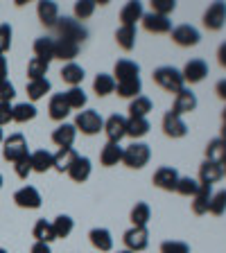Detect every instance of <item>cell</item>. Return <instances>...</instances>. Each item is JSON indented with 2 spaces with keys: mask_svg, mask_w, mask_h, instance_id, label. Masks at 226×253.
Here are the masks:
<instances>
[{
  "mask_svg": "<svg viewBox=\"0 0 226 253\" xmlns=\"http://www.w3.org/2000/svg\"><path fill=\"white\" fill-rule=\"evenodd\" d=\"M54 30H57V34H59L61 41H70V43H77V45L89 39V30H86L77 18H70V16L59 18L57 25H54Z\"/></svg>",
  "mask_w": 226,
  "mask_h": 253,
  "instance_id": "obj_1",
  "label": "cell"
},
{
  "mask_svg": "<svg viewBox=\"0 0 226 253\" xmlns=\"http://www.w3.org/2000/svg\"><path fill=\"white\" fill-rule=\"evenodd\" d=\"M154 82L163 90H168V93H179L185 84L181 70H177L174 66H161V68H156L154 70Z\"/></svg>",
  "mask_w": 226,
  "mask_h": 253,
  "instance_id": "obj_2",
  "label": "cell"
},
{
  "mask_svg": "<svg viewBox=\"0 0 226 253\" xmlns=\"http://www.w3.org/2000/svg\"><path fill=\"white\" fill-rule=\"evenodd\" d=\"M147 161H149V145H145V142H132V145L122 152V163L132 169L145 168Z\"/></svg>",
  "mask_w": 226,
  "mask_h": 253,
  "instance_id": "obj_3",
  "label": "cell"
},
{
  "mask_svg": "<svg viewBox=\"0 0 226 253\" xmlns=\"http://www.w3.org/2000/svg\"><path fill=\"white\" fill-rule=\"evenodd\" d=\"M102 126H104V120L97 111L89 109V111H82L77 118H75V129L86 136H95V133L102 131Z\"/></svg>",
  "mask_w": 226,
  "mask_h": 253,
  "instance_id": "obj_4",
  "label": "cell"
},
{
  "mask_svg": "<svg viewBox=\"0 0 226 253\" xmlns=\"http://www.w3.org/2000/svg\"><path fill=\"white\" fill-rule=\"evenodd\" d=\"M27 152V140L23 133H11L9 138H5V147H2V158L16 163L21 156H25Z\"/></svg>",
  "mask_w": 226,
  "mask_h": 253,
  "instance_id": "obj_5",
  "label": "cell"
},
{
  "mask_svg": "<svg viewBox=\"0 0 226 253\" xmlns=\"http://www.w3.org/2000/svg\"><path fill=\"white\" fill-rule=\"evenodd\" d=\"M122 240H125L127 244V251L132 253H138V251H145L149 244V233L147 228H140V226H132L129 231L122 235Z\"/></svg>",
  "mask_w": 226,
  "mask_h": 253,
  "instance_id": "obj_6",
  "label": "cell"
},
{
  "mask_svg": "<svg viewBox=\"0 0 226 253\" xmlns=\"http://www.w3.org/2000/svg\"><path fill=\"white\" fill-rule=\"evenodd\" d=\"M226 23V2H213L204 14V27L206 30H222Z\"/></svg>",
  "mask_w": 226,
  "mask_h": 253,
  "instance_id": "obj_7",
  "label": "cell"
},
{
  "mask_svg": "<svg viewBox=\"0 0 226 253\" xmlns=\"http://www.w3.org/2000/svg\"><path fill=\"white\" fill-rule=\"evenodd\" d=\"M140 21H142V27L147 32H152V34H168V32H172V21L168 16H158L154 11H149V14L142 16Z\"/></svg>",
  "mask_w": 226,
  "mask_h": 253,
  "instance_id": "obj_8",
  "label": "cell"
},
{
  "mask_svg": "<svg viewBox=\"0 0 226 253\" xmlns=\"http://www.w3.org/2000/svg\"><path fill=\"white\" fill-rule=\"evenodd\" d=\"M181 75H183V82L197 84V82H201V79L208 75V63H206L204 59H190V61L183 66Z\"/></svg>",
  "mask_w": 226,
  "mask_h": 253,
  "instance_id": "obj_9",
  "label": "cell"
},
{
  "mask_svg": "<svg viewBox=\"0 0 226 253\" xmlns=\"http://www.w3.org/2000/svg\"><path fill=\"white\" fill-rule=\"evenodd\" d=\"M163 133L170 138H183L188 133V125L181 120V116H177L174 111H168L163 116Z\"/></svg>",
  "mask_w": 226,
  "mask_h": 253,
  "instance_id": "obj_10",
  "label": "cell"
},
{
  "mask_svg": "<svg viewBox=\"0 0 226 253\" xmlns=\"http://www.w3.org/2000/svg\"><path fill=\"white\" fill-rule=\"evenodd\" d=\"M154 185L161 190H168V192H172V190H177V183H179V172L174 168H158L156 172H154Z\"/></svg>",
  "mask_w": 226,
  "mask_h": 253,
  "instance_id": "obj_11",
  "label": "cell"
},
{
  "mask_svg": "<svg viewBox=\"0 0 226 253\" xmlns=\"http://www.w3.org/2000/svg\"><path fill=\"white\" fill-rule=\"evenodd\" d=\"M102 129H104L109 142H120L122 138L127 136V120L122 116H118V113H113V116L104 122V126H102Z\"/></svg>",
  "mask_w": 226,
  "mask_h": 253,
  "instance_id": "obj_12",
  "label": "cell"
},
{
  "mask_svg": "<svg viewBox=\"0 0 226 253\" xmlns=\"http://www.w3.org/2000/svg\"><path fill=\"white\" fill-rule=\"evenodd\" d=\"M170 34H172V41L181 47H192L199 43V32L192 25H179V27H174Z\"/></svg>",
  "mask_w": 226,
  "mask_h": 253,
  "instance_id": "obj_13",
  "label": "cell"
},
{
  "mask_svg": "<svg viewBox=\"0 0 226 253\" xmlns=\"http://www.w3.org/2000/svg\"><path fill=\"white\" fill-rule=\"evenodd\" d=\"M14 201L21 208H39L41 206V195H39V190L34 185H25V188L14 192Z\"/></svg>",
  "mask_w": 226,
  "mask_h": 253,
  "instance_id": "obj_14",
  "label": "cell"
},
{
  "mask_svg": "<svg viewBox=\"0 0 226 253\" xmlns=\"http://www.w3.org/2000/svg\"><path fill=\"white\" fill-rule=\"evenodd\" d=\"M195 109H197V95L183 86V88L177 93V100H174L172 111L177 116H183V113H190V111H195Z\"/></svg>",
  "mask_w": 226,
  "mask_h": 253,
  "instance_id": "obj_15",
  "label": "cell"
},
{
  "mask_svg": "<svg viewBox=\"0 0 226 253\" xmlns=\"http://www.w3.org/2000/svg\"><path fill=\"white\" fill-rule=\"evenodd\" d=\"M39 11V21L43 23L45 27H54L59 21V7L57 2H52V0H41L37 7Z\"/></svg>",
  "mask_w": 226,
  "mask_h": 253,
  "instance_id": "obj_16",
  "label": "cell"
},
{
  "mask_svg": "<svg viewBox=\"0 0 226 253\" xmlns=\"http://www.w3.org/2000/svg\"><path fill=\"white\" fill-rule=\"evenodd\" d=\"M224 176V168L220 163H211V161H204L199 165V183L206 185H213Z\"/></svg>",
  "mask_w": 226,
  "mask_h": 253,
  "instance_id": "obj_17",
  "label": "cell"
},
{
  "mask_svg": "<svg viewBox=\"0 0 226 253\" xmlns=\"http://www.w3.org/2000/svg\"><path fill=\"white\" fill-rule=\"evenodd\" d=\"M211 197H213V185H206L201 183L199 190H197V195L192 197V212L195 215H206L208 212V206H211Z\"/></svg>",
  "mask_w": 226,
  "mask_h": 253,
  "instance_id": "obj_18",
  "label": "cell"
},
{
  "mask_svg": "<svg viewBox=\"0 0 226 253\" xmlns=\"http://www.w3.org/2000/svg\"><path fill=\"white\" fill-rule=\"evenodd\" d=\"M75 136H77V129H75V125H59L57 129L52 131V142L54 145H59V147H73L75 142Z\"/></svg>",
  "mask_w": 226,
  "mask_h": 253,
  "instance_id": "obj_19",
  "label": "cell"
},
{
  "mask_svg": "<svg viewBox=\"0 0 226 253\" xmlns=\"http://www.w3.org/2000/svg\"><path fill=\"white\" fill-rule=\"evenodd\" d=\"M138 73H140V66L136 61H129V59H120L116 61V68H113V75L118 82H127V79H138Z\"/></svg>",
  "mask_w": 226,
  "mask_h": 253,
  "instance_id": "obj_20",
  "label": "cell"
},
{
  "mask_svg": "<svg viewBox=\"0 0 226 253\" xmlns=\"http://www.w3.org/2000/svg\"><path fill=\"white\" fill-rule=\"evenodd\" d=\"M47 113H50V118L57 122H61L63 118L70 113V106L68 102H66V97H63V93H57L50 97V104H47Z\"/></svg>",
  "mask_w": 226,
  "mask_h": 253,
  "instance_id": "obj_21",
  "label": "cell"
},
{
  "mask_svg": "<svg viewBox=\"0 0 226 253\" xmlns=\"http://www.w3.org/2000/svg\"><path fill=\"white\" fill-rule=\"evenodd\" d=\"M68 176L75 181V183H84L86 179L90 176V161L86 156H77L75 163L70 165L68 169Z\"/></svg>",
  "mask_w": 226,
  "mask_h": 253,
  "instance_id": "obj_22",
  "label": "cell"
},
{
  "mask_svg": "<svg viewBox=\"0 0 226 253\" xmlns=\"http://www.w3.org/2000/svg\"><path fill=\"white\" fill-rule=\"evenodd\" d=\"M77 156H79V154L75 152L73 147H63V149H59V152L52 156V168L57 169V172H68L70 165L75 163V158H77Z\"/></svg>",
  "mask_w": 226,
  "mask_h": 253,
  "instance_id": "obj_23",
  "label": "cell"
},
{
  "mask_svg": "<svg viewBox=\"0 0 226 253\" xmlns=\"http://www.w3.org/2000/svg\"><path fill=\"white\" fill-rule=\"evenodd\" d=\"M142 16H145V11H142V5H140V2H136V0H132V2H127V5L122 7L120 21H122V25L136 27V21H140Z\"/></svg>",
  "mask_w": 226,
  "mask_h": 253,
  "instance_id": "obj_24",
  "label": "cell"
},
{
  "mask_svg": "<svg viewBox=\"0 0 226 253\" xmlns=\"http://www.w3.org/2000/svg\"><path fill=\"white\" fill-rule=\"evenodd\" d=\"M122 152L125 149L120 147V142H106L102 147V154H100V161L104 168H111V165H118L122 161Z\"/></svg>",
  "mask_w": 226,
  "mask_h": 253,
  "instance_id": "obj_25",
  "label": "cell"
},
{
  "mask_svg": "<svg viewBox=\"0 0 226 253\" xmlns=\"http://www.w3.org/2000/svg\"><path fill=\"white\" fill-rule=\"evenodd\" d=\"M89 237H90V244H93L97 251L106 253L113 249V237H111V233L106 231V228H93V231L89 233Z\"/></svg>",
  "mask_w": 226,
  "mask_h": 253,
  "instance_id": "obj_26",
  "label": "cell"
},
{
  "mask_svg": "<svg viewBox=\"0 0 226 253\" xmlns=\"http://www.w3.org/2000/svg\"><path fill=\"white\" fill-rule=\"evenodd\" d=\"M30 161H32V172L45 174L47 169H52V154L45 152V149H39V152L30 154Z\"/></svg>",
  "mask_w": 226,
  "mask_h": 253,
  "instance_id": "obj_27",
  "label": "cell"
},
{
  "mask_svg": "<svg viewBox=\"0 0 226 253\" xmlns=\"http://www.w3.org/2000/svg\"><path fill=\"white\" fill-rule=\"evenodd\" d=\"M79 54V45L77 43H70V41H54V59H61V61H70Z\"/></svg>",
  "mask_w": 226,
  "mask_h": 253,
  "instance_id": "obj_28",
  "label": "cell"
},
{
  "mask_svg": "<svg viewBox=\"0 0 226 253\" xmlns=\"http://www.w3.org/2000/svg\"><path fill=\"white\" fill-rule=\"evenodd\" d=\"M206 161L224 165L226 163V142L220 140V138L208 142V147H206Z\"/></svg>",
  "mask_w": 226,
  "mask_h": 253,
  "instance_id": "obj_29",
  "label": "cell"
},
{
  "mask_svg": "<svg viewBox=\"0 0 226 253\" xmlns=\"http://www.w3.org/2000/svg\"><path fill=\"white\" fill-rule=\"evenodd\" d=\"M84 77H86L84 68H82V66H77V63H66V66L61 68V79L66 82V84L73 86V88L82 84V82H84Z\"/></svg>",
  "mask_w": 226,
  "mask_h": 253,
  "instance_id": "obj_30",
  "label": "cell"
},
{
  "mask_svg": "<svg viewBox=\"0 0 226 253\" xmlns=\"http://www.w3.org/2000/svg\"><path fill=\"white\" fill-rule=\"evenodd\" d=\"M34 54L37 59H43L45 63H50L54 59V41L50 37H41L34 41Z\"/></svg>",
  "mask_w": 226,
  "mask_h": 253,
  "instance_id": "obj_31",
  "label": "cell"
},
{
  "mask_svg": "<svg viewBox=\"0 0 226 253\" xmlns=\"http://www.w3.org/2000/svg\"><path fill=\"white\" fill-rule=\"evenodd\" d=\"M136 39H138V34H136V27H132V25H122L120 30L116 32V41H118V45L122 47V50H134V45H136Z\"/></svg>",
  "mask_w": 226,
  "mask_h": 253,
  "instance_id": "obj_32",
  "label": "cell"
},
{
  "mask_svg": "<svg viewBox=\"0 0 226 253\" xmlns=\"http://www.w3.org/2000/svg\"><path fill=\"white\" fill-rule=\"evenodd\" d=\"M32 235H34V240H37V242H43V244H50V242H54V240H57V237H54L52 224H50V221H45V219H39L37 224H34Z\"/></svg>",
  "mask_w": 226,
  "mask_h": 253,
  "instance_id": "obj_33",
  "label": "cell"
},
{
  "mask_svg": "<svg viewBox=\"0 0 226 253\" xmlns=\"http://www.w3.org/2000/svg\"><path fill=\"white\" fill-rule=\"evenodd\" d=\"M149 111H152V100L145 95H138L129 104V118H147Z\"/></svg>",
  "mask_w": 226,
  "mask_h": 253,
  "instance_id": "obj_34",
  "label": "cell"
},
{
  "mask_svg": "<svg viewBox=\"0 0 226 253\" xmlns=\"http://www.w3.org/2000/svg\"><path fill=\"white\" fill-rule=\"evenodd\" d=\"M140 88H142L140 77H138V79H127V82H118V84H116L118 95H120V97H127V100H134V97H138Z\"/></svg>",
  "mask_w": 226,
  "mask_h": 253,
  "instance_id": "obj_35",
  "label": "cell"
},
{
  "mask_svg": "<svg viewBox=\"0 0 226 253\" xmlns=\"http://www.w3.org/2000/svg\"><path fill=\"white\" fill-rule=\"evenodd\" d=\"M152 217V211L145 201H138L136 206L132 208V224L134 226H140V228H147V221Z\"/></svg>",
  "mask_w": 226,
  "mask_h": 253,
  "instance_id": "obj_36",
  "label": "cell"
},
{
  "mask_svg": "<svg viewBox=\"0 0 226 253\" xmlns=\"http://www.w3.org/2000/svg\"><path fill=\"white\" fill-rule=\"evenodd\" d=\"M93 90L100 95V97H104V95H109V93H113V90H116V79L111 77V75L100 73L97 77L93 79Z\"/></svg>",
  "mask_w": 226,
  "mask_h": 253,
  "instance_id": "obj_37",
  "label": "cell"
},
{
  "mask_svg": "<svg viewBox=\"0 0 226 253\" xmlns=\"http://www.w3.org/2000/svg\"><path fill=\"white\" fill-rule=\"evenodd\" d=\"M50 82L47 79H34V82H30L27 84V97H30L32 102H37V100H41V97H45L47 93H50Z\"/></svg>",
  "mask_w": 226,
  "mask_h": 253,
  "instance_id": "obj_38",
  "label": "cell"
},
{
  "mask_svg": "<svg viewBox=\"0 0 226 253\" xmlns=\"http://www.w3.org/2000/svg\"><path fill=\"white\" fill-rule=\"evenodd\" d=\"M149 131V122L147 118H129L127 120V136L132 138H142Z\"/></svg>",
  "mask_w": 226,
  "mask_h": 253,
  "instance_id": "obj_39",
  "label": "cell"
},
{
  "mask_svg": "<svg viewBox=\"0 0 226 253\" xmlns=\"http://www.w3.org/2000/svg\"><path fill=\"white\" fill-rule=\"evenodd\" d=\"M73 226H75V221H73V217H68V215H59L57 219L52 221V228H54V237H68L70 233H73Z\"/></svg>",
  "mask_w": 226,
  "mask_h": 253,
  "instance_id": "obj_40",
  "label": "cell"
},
{
  "mask_svg": "<svg viewBox=\"0 0 226 253\" xmlns=\"http://www.w3.org/2000/svg\"><path fill=\"white\" fill-rule=\"evenodd\" d=\"M37 118V106L34 104H27V102H23V104H16L14 106V122H30Z\"/></svg>",
  "mask_w": 226,
  "mask_h": 253,
  "instance_id": "obj_41",
  "label": "cell"
},
{
  "mask_svg": "<svg viewBox=\"0 0 226 253\" xmlns=\"http://www.w3.org/2000/svg\"><path fill=\"white\" fill-rule=\"evenodd\" d=\"M199 185L201 183L197 179H192V176H179V183H177L174 192H179V195H183V197H195Z\"/></svg>",
  "mask_w": 226,
  "mask_h": 253,
  "instance_id": "obj_42",
  "label": "cell"
},
{
  "mask_svg": "<svg viewBox=\"0 0 226 253\" xmlns=\"http://www.w3.org/2000/svg\"><path fill=\"white\" fill-rule=\"evenodd\" d=\"M47 68H50V63H45L43 59L34 57L30 63H27V75H30V82H34V79H45Z\"/></svg>",
  "mask_w": 226,
  "mask_h": 253,
  "instance_id": "obj_43",
  "label": "cell"
},
{
  "mask_svg": "<svg viewBox=\"0 0 226 253\" xmlns=\"http://www.w3.org/2000/svg\"><path fill=\"white\" fill-rule=\"evenodd\" d=\"M63 97H66V102H68L70 109H82V106H86V93L79 88V86L70 88L68 93H63Z\"/></svg>",
  "mask_w": 226,
  "mask_h": 253,
  "instance_id": "obj_44",
  "label": "cell"
},
{
  "mask_svg": "<svg viewBox=\"0 0 226 253\" xmlns=\"http://www.w3.org/2000/svg\"><path fill=\"white\" fill-rule=\"evenodd\" d=\"M226 211V190H220V192H215V195L211 197V206H208V212H213V215H224Z\"/></svg>",
  "mask_w": 226,
  "mask_h": 253,
  "instance_id": "obj_45",
  "label": "cell"
},
{
  "mask_svg": "<svg viewBox=\"0 0 226 253\" xmlns=\"http://www.w3.org/2000/svg\"><path fill=\"white\" fill-rule=\"evenodd\" d=\"M95 5H97L95 0H79V2H75V16L82 18V21H84V18H90L95 11Z\"/></svg>",
  "mask_w": 226,
  "mask_h": 253,
  "instance_id": "obj_46",
  "label": "cell"
},
{
  "mask_svg": "<svg viewBox=\"0 0 226 253\" xmlns=\"http://www.w3.org/2000/svg\"><path fill=\"white\" fill-rule=\"evenodd\" d=\"M174 7H177V2L174 0H152V11L158 16H168L174 11Z\"/></svg>",
  "mask_w": 226,
  "mask_h": 253,
  "instance_id": "obj_47",
  "label": "cell"
},
{
  "mask_svg": "<svg viewBox=\"0 0 226 253\" xmlns=\"http://www.w3.org/2000/svg\"><path fill=\"white\" fill-rule=\"evenodd\" d=\"M161 253H190V247L185 242H177V240H168L161 244Z\"/></svg>",
  "mask_w": 226,
  "mask_h": 253,
  "instance_id": "obj_48",
  "label": "cell"
},
{
  "mask_svg": "<svg viewBox=\"0 0 226 253\" xmlns=\"http://www.w3.org/2000/svg\"><path fill=\"white\" fill-rule=\"evenodd\" d=\"M14 169L16 174L21 176V179H27V174L32 172V161H30V154H25V156H21L18 161L14 163Z\"/></svg>",
  "mask_w": 226,
  "mask_h": 253,
  "instance_id": "obj_49",
  "label": "cell"
},
{
  "mask_svg": "<svg viewBox=\"0 0 226 253\" xmlns=\"http://www.w3.org/2000/svg\"><path fill=\"white\" fill-rule=\"evenodd\" d=\"M11 47V27L7 23L0 25V54H5Z\"/></svg>",
  "mask_w": 226,
  "mask_h": 253,
  "instance_id": "obj_50",
  "label": "cell"
},
{
  "mask_svg": "<svg viewBox=\"0 0 226 253\" xmlns=\"http://www.w3.org/2000/svg\"><path fill=\"white\" fill-rule=\"evenodd\" d=\"M16 95V88L9 79H2L0 82V102H11Z\"/></svg>",
  "mask_w": 226,
  "mask_h": 253,
  "instance_id": "obj_51",
  "label": "cell"
},
{
  "mask_svg": "<svg viewBox=\"0 0 226 253\" xmlns=\"http://www.w3.org/2000/svg\"><path fill=\"white\" fill-rule=\"evenodd\" d=\"M14 122V106L9 102H0V126Z\"/></svg>",
  "mask_w": 226,
  "mask_h": 253,
  "instance_id": "obj_52",
  "label": "cell"
},
{
  "mask_svg": "<svg viewBox=\"0 0 226 253\" xmlns=\"http://www.w3.org/2000/svg\"><path fill=\"white\" fill-rule=\"evenodd\" d=\"M217 61H220L222 68H226V41L220 45V50H217Z\"/></svg>",
  "mask_w": 226,
  "mask_h": 253,
  "instance_id": "obj_53",
  "label": "cell"
},
{
  "mask_svg": "<svg viewBox=\"0 0 226 253\" xmlns=\"http://www.w3.org/2000/svg\"><path fill=\"white\" fill-rule=\"evenodd\" d=\"M215 93H217V97H222V100H226V79H220V82H217V86H215Z\"/></svg>",
  "mask_w": 226,
  "mask_h": 253,
  "instance_id": "obj_54",
  "label": "cell"
},
{
  "mask_svg": "<svg viewBox=\"0 0 226 253\" xmlns=\"http://www.w3.org/2000/svg\"><path fill=\"white\" fill-rule=\"evenodd\" d=\"M30 253H50V244H43V242H34Z\"/></svg>",
  "mask_w": 226,
  "mask_h": 253,
  "instance_id": "obj_55",
  "label": "cell"
},
{
  "mask_svg": "<svg viewBox=\"0 0 226 253\" xmlns=\"http://www.w3.org/2000/svg\"><path fill=\"white\" fill-rule=\"evenodd\" d=\"M2 79H7V59L0 54V82Z\"/></svg>",
  "mask_w": 226,
  "mask_h": 253,
  "instance_id": "obj_56",
  "label": "cell"
},
{
  "mask_svg": "<svg viewBox=\"0 0 226 253\" xmlns=\"http://www.w3.org/2000/svg\"><path fill=\"white\" fill-rule=\"evenodd\" d=\"M220 140H224V142H226V125L222 126V136H220Z\"/></svg>",
  "mask_w": 226,
  "mask_h": 253,
  "instance_id": "obj_57",
  "label": "cell"
},
{
  "mask_svg": "<svg viewBox=\"0 0 226 253\" xmlns=\"http://www.w3.org/2000/svg\"><path fill=\"white\" fill-rule=\"evenodd\" d=\"M222 120H224V125H226V109L222 111Z\"/></svg>",
  "mask_w": 226,
  "mask_h": 253,
  "instance_id": "obj_58",
  "label": "cell"
},
{
  "mask_svg": "<svg viewBox=\"0 0 226 253\" xmlns=\"http://www.w3.org/2000/svg\"><path fill=\"white\" fill-rule=\"evenodd\" d=\"M5 140V136H2V126H0V142Z\"/></svg>",
  "mask_w": 226,
  "mask_h": 253,
  "instance_id": "obj_59",
  "label": "cell"
},
{
  "mask_svg": "<svg viewBox=\"0 0 226 253\" xmlns=\"http://www.w3.org/2000/svg\"><path fill=\"white\" fill-rule=\"evenodd\" d=\"M0 253H7V251H5V249H2V247H0Z\"/></svg>",
  "mask_w": 226,
  "mask_h": 253,
  "instance_id": "obj_60",
  "label": "cell"
},
{
  "mask_svg": "<svg viewBox=\"0 0 226 253\" xmlns=\"http://www.w3.org/2000/svg\"><path fill=\"white\" fill-rule=\"evenodd\" d=\"M0 188H2V176H0Z\"/></svg>",
  "mask_w": 226,
  "mask_h": 253,
  "instance_id": "obj_61",
  "label": "cell"
},
{
  "mask_svg": "<svg viewBox=\"0 0 226 253\" xmlns=\"http://www.w3.org/2000/svg\"><path fill=\"white\" fill-rule=\"evenodd\" d=\"M222 168H224V174H226V163H224V165H222Z\"/></svg>",
  "mask_w": 226,
  "mask_h": 253,
  "instance_id": "obj_62",
  "label": "cell"
},
{
  "mask_svg": "<svg viewBox=\"0 0 226 253\" xmlns=\"http://www.w3.org/2000/svg\"><path fill=\"white\" fill-rule=\"evenodd\" d=\"M118 253H132V251H118Z\"/></svg>",
  "mask_w": 226,
  "mask_h": 253,
  "instance_id": "obj_63",
  "label": "cell"
}]
</instances>
